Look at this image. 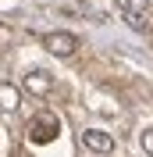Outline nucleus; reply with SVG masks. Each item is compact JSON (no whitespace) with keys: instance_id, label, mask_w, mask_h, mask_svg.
Segmentation results:
<instances>
[{"instance_id":"7","label":"nucleus","mask_w":153,"mask_h":157,"mask_svg":"<svg viewBox=\"0 0 153 157\" xmlns=\"http://www.w3.org/2000/svg\"><path fill=\"white\" fill-rule=\"evenodd\" d=\"M118 7H121V14L125 11H146V0H118Z\"/></svg>"},{"instance_id":"2","label":"nucleus","mask_w":153,"mask_h":157,"mask_svg":"<svg viewBox=\"0 0 153 157\" xmlns=\"http://www.w3.org/2000/svg\"><path fill=\"white\" fill-rule=\"evenodd\" d=\"M43 47L50 50V54H57V57H71L78 47V39L71 36V32H47L43 36Z\"/></svg>"},{"instance_id":"3","label":"nucleus","mask_w":153,"mask_h":157,"mask_svg":"<svg viewBox=\"0 0 153 157\" xmlns=\"http://www.w3.org/2000/svg\"><path fill=\"white\" fill-rule=\"evenodd\" d=\"M82 147L89 150V154H110L114 150V139H110V132H103V128H86L82 132Z\"/></svg>"},{"instance_id":"4","label":"nucleus","mask_w":153,"mask_h":157,"mask_svg":"<svg viewBox=\"0 0 153 157\" xmlns=\"http://www.w3.org/2000/svg\"><path fill=\"white\" fill-rule=\"evenodd\" d=\"M25 89H29L32 97H47L50 89H54V75H50L47 68H36L25 75Z\"/></svg>"},{"instance_id":"5","label":"nucleus","mask_w":153,"mask_h":157,"mask_svg":"<svg viewBox=\"0 0 153 157\" xmlns=\"http://www.w3.org/2000/svg\"><path fill=\"white\" fill-rule=\"evenodd\" d=\"M21 104V89L11 82H0V111H18Z\"/></svg>"},{"instance_id":"6","label":"nucleus","mask_w":153,"mask_h":157,"mask_svg":"<svg viewBox=\"0 0 153 157\" xmlns=\"http://www.w3.org/2000/svg\"><path fill=\"white\" fill-rule=\"evenodd\" d=\"M125 21H128V29L146 32V11H125Z\"/></svg>"},{"instance_id":"8","label":"nucleus","mask_w":153,"mask_h":157,"mask_svg":"<svg viewBox=\"0 0 153 157\" xmlns=\"http://www.w3.org/2000/svg\"><path fill=\"white\" fill-rule=\"evenodd\" d=\"M143 150H146V157H153V128L143 132Z\"/></svg>"},{"instance_id":"1","label":"nucleus","mask_w":153,"mask_h":157,"mask_svg":"<svg viewBox=\"0 0 153 157\" xmlns=\"http://www.w3.org/2000/svg\"><path fill=\"white\" fill-rule=\"evenodd\" d=\"M57 132H61L57 118L47 114V111H43V114L29 125V139H32V143H54V139H57Z\"/></svg>"},{"instance_id":"9","label":"nucleus","mask_w":153,"mask_h":157,"mask_svg":"<svg viewBox=\"0 0 153 157\" xmlns=\"http://www.w3.org/2000/svg\"><path fill=\"white\" fill-rule=\"evenodd\" d=\"M0 29H4V25H0Z\"/></svg>"}]
</instances>
